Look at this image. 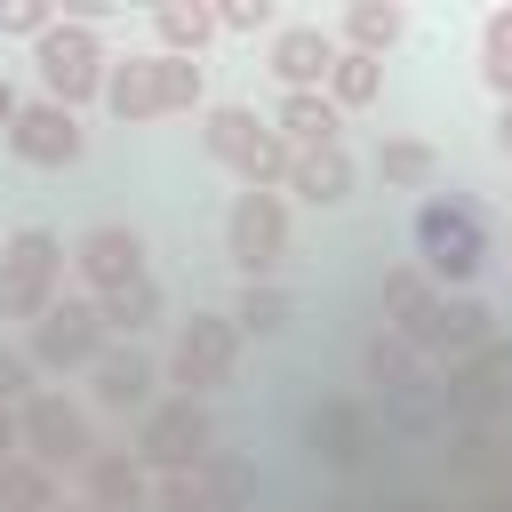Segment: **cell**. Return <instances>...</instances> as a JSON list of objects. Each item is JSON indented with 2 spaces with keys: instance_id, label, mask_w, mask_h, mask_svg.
<instances>
[{
  "instance_id": "obj_1",
  "label": "cell",
  "mask_w": 512,
  "mask_h": 512,
  "mask_svg": "<svg viewBox=\"0 0 512 512\" xmlns=\"http://www.w3.org/2000/svg\"><path fill=\"white\" fill-rule=\"evenodd\" d=\"M408 240H416V272L440 296H472V280L488 264V216L464 192H424L408 216Z\"/></svg>"
},
{
  "instance_id": "obj_2",
  "label": "cell",
  "mask_w": 512,
  "mask_h": 512,
  "mask_svg": "<svg viewBox=\"0 0 512 512\" xmlns=\"http://www.w3.org/2000/svg\"><path fill=\"white\" fill-rule=\"evenodd\" d=\"M200 152H208L240 192H280V184H288V160H296L256 104H208V112H200Z\"/></svg>"
},
{
  "instance_id": "obj_3",
  "label": "cell",
  "mask_w": 512,
  "mask_h": 512,
  "mask_svg": "<svg viewBox=\"0 0 512 512\" xmlns=\"http://www.w3.org/2000/svg\"><path fill=\"white\" fill-rule=\"evenodd\" d=\"M104 72H112V48H104V32H96V24L56 16V24L32 40V80H40V96H48V104H64V112L104 104Z\"/></svg>"
},
{
  "instance_id": "obj_4",
  "label": "cell",
  "mask_w": 512,
  "mask_h": 512,
  "mask_svg": "<svg viewBox=\"0 0 512 512\" xmlns=\"http://www.w3.org/2000/svg\"><path fill=\"white\" fill-rule=\"evenodd\" d=\"M64 272H72V256H64V240L48 232V224H16L8 240H0V320H40L56 296H64Z\"/></svg>"
},
{
  "instance_id": "obj_5",
  "label": "cell",
  "mask_w": 512,
  "mask_h": 512,
  "mask_svg": "<svg viewBox=\"0 0 512 512\" xmlns=\"http://www.w3.org/2000/svg\"><path fill=\"white\" fill-rule=\"evenodd\" d=\"M16 440H24V456H32L40 472H56V480H64V472L80 480L88 456H96V424H88V408L64 400V392H48V384L16 408Z\"/></svg>"
},
{
  "instance_id": "obj_6",
  "label": "cell",
  "mask_w": 512,
  "mask_h": 512,
  "mask_svg": "<svg viewBox=\"0 0 512 512\" xmlns=\"http://www.w3.org/2000/svg\"><path fill=\"white\" fill-rule=\"evenodd\" d=\"M240 328H232V312H192V320H176V344H168V384L184 392V400H208V392H224L232 376H240Z\"/></svg>"
},
{
  "instance_id": "obj_7",
  "label": "cell",
  "mask_w": 512,
  "mask_h": 512,
  "mask_svg": "<svg viewBox=\"0 0 512 512\" xmlns=\"http://www.w3.org/2000/svg\"><path fill=\"white\" fill-rule=\"evenodd\" d=\"M224 256L240 280H280L288 264V192H232L224 200Z\"/></svg>"
},
{
  "instance_id": "obj_8",
  "label": "cell",
  "mask_w": 512,
  "mask_h": 512,
  "mask_svg": "<svg viewBox=\"0 0 512 512\" xmlns=\"http://www.w3.org/2000/svg\"><path fill=\"white\" fill-rule=\"evenodd\" d=\"M216 448V424H208V400H184V392H168V400H152L144 416H136V464L160 480V472H192L200 456Z\"/></svg>"
},
{
  "instance_id": "obj_9",
  "label": "cell",
  "mask_w": 512,
  "mask_h": 512,
  "mask_svg": "<svg viewBox=\"0 0 512 512\" xmlns=\"http://www.w3.org/2000/svg\"><path fill=\"white\" fill-rule=\"evenodd\" d=\"M392 336H400L408 352H424V360H448V368H456L464 352H480V344L496 336V312H488L480 296H440V288H432V296H424Z\"/></svg>"
},
{
  "instance_id": "obj_10",
  "label": "cell",
  "mask_w": 512,
  "mask_h": 512,
  "mask_svg": "<svg viewBox=\"0 0 512 512\" xmlns=\"http://www.w3.org/2000/svg\"><path fill=\"white\" fill-rule=\"evenodd\" d=\"M72 280H80V296H112V288H136V280H152V240L136 232V224H120V216H104V224H88L72 248Z\"/></svg>"
},
{
  "instance_id": "obj_11",
  "label": "cell",
  "mask_w": 512,
  "mask_h": 512,
  "mask_svg": "<svg viewBox=\"0 0 512 512\" xmlns=\"http://www.w3.org/2000/svg\"><path fill=\"white\" fill-rule=\"evenodd\" d=\"M104 320H96V304L88 296H56L40 320H32V344H24V360L40 368V376H80V368H96L104 360Z\"/></svg>"
},
{
  "instance_id": "obj_12",
  "label": "cell",
  "mask_w": 512,
  "mask_h": 512,
  "mask_svg": "<svg viewBox=\"0 0 512 512\" xmlns=\"http://www.w3.org/2000/svg\"><path fill=\"white\" fill-rule=\"evenodd\" d=\"M456 424H496L504 408H512V336H488L480 352H464L448 376H440V392H432Z\"/></svg>"
},
{
  "instance_id": "obj_13",
  "label": "cell",
  "mask_w": 512,
  "mask_h": 512,
  "mask_svg": "<svg viewBox=\"0 0 512 512\" xmlns=\"http://www.w3.org/2000/svg\"><path fill=\"white\" fill-rule=\"evenodd\" d=\"M0 144H8L24 168H40V176H56V168H80V160H88V128H80V112H64V104H48V96H24Z\"/></svg>"
},
{
  "instance_id": "obj_14",
  "label": "cell",
  "mask_w": 512,
  "mask_h": 512,
  "mask_svg": "<svg viewBox=\"0 0 512 512\" xmlns=\"http://www.w3.org/2000/svg\"><path fill=\"white\" fill-rule=\"evenodd\" d=\"M96 112H112L120 128L176 120V112H168V56H152V48L112 56V72H104V104H96Z\"/></svg>"
},
{
  "instance_id": "obj_15",
  "label": "cell",
  "mask_w": 512,
  "mask_h": 512,
  "mask_svg": "<svg viewBox=\"0 0 512 512\" xmlns=\"http://www.w3.org/2000/svg\"><path fill=\"white\" fill-rule=\"evenodd\" d=\"M304 448H312L328 472H360V464H368V448H376L368 400H352V392H328V400H312V408H304Z\"/></svg>"
},
{
  "instance_id": "obj_16",
  "label": "cell",
  "mask_w": 512,
  "mask_h": 512,
  "mask_svg": "<svg viewBox=\"0 0 512 512\" xmlns=\"http://www.w3.org/2000/svg\"><path fill=\"white\" fill-rule=\"evenodd\" d=\"M264 64H272L280 96H312V88H328V72H336V32H328V24H280V32L264 40Z\"/></svg>"
},
{
  "instance_id": "obj_17",
  "label": "cell",
  "mask_w": 512,
  "mask_h": 512,
  "mask_svg": "<svg viewBox=\"0 0 512 512\" xmlns=\"http://www.w3.org/2000/svg\"><path fill=\"white\" fill-rule=\"evenodd\" d=\"M88 392H96L104 416H144V408L160 400V368H152L136 344H104V360L88 368Z\"/></svg>"
},
{
  "instance_id": "obj_18",
  "label": "cell",
  "mask_w": 512,
  "mask_h": 512,
  "mask_svg": "<svg viewBox=\"0 0 512 512\" xmlns=\"http://www.w3.org/2000/svg\"><path fill=\"white\" fill-rule=\"evenodd\" d=\"M360 376H368L384 400H432V392H440L432 360H424V352H408L392 328H376V336L360 344Z\"/></svg>"
},
{
  "instance_id": "obj_19",
  "label": "cell",
  "mask_w": 512,
  "mask_h": 512,
  "mask_svg": "<svg viewBox=\"0 0 512 512\" xmlns=\"http://www.w3.org/2000/svg\"><path fill=\"white\" fill-rule=\"evenodd\" d=\"M80 504L88 512H152V472L128 448H96L80 472Z\"/></svg>"
},
{
  "instance_id": "obj_20",
  "label": "cell",
  "mask_w": 512,
  "mask_h": 512,
  "mask_svg": "<svg viewBox=\"0 0 512 512\" xmlns=\"http://www.w3.org/2000/svg\"><path fill=\"white\" fill-rule=\"evenodd\" d=\"M328 32H336V48H352V56H376V64H384V56L416 32V16H408L400 0H352Z\"/></svg>"
},
{
  "instance_id": "obj_21",
  "label": "cell",
  "mask_w": 512,
  "mask_h": 512,
  "mask_svg": "<svg viewBox=\"0 0 512 512\" xmlns=\"http://www.w3.org/2000/svg\"><path fill=\"white\" fill-rule=\"evenodd\" d=\"M264 120H272V136H280L288 152H336V144H344V112H336L320 88H312V96H280Z\"/></svg>"
},
{
  "instance_id": "obj_22",
  "label": "cell",
  "mask_w": 512,
  "mask_h": 512,
  "mask_svg": "<svg viewBox=\"0 0 512 512\" xmlns=\"http://www.w3.org/2000/svg\"><path fill=\"white\" fill-rule=\"evenodd\" d=\"M352 184H360V160L336 144V152H296L288 160V200H304V208H344L352 200Z\"/></svg>"
},
{
  "instance_id": "obj_23",
  "label": "cell",
  "mask_w": 512,
  "mask_h": 512,
  "mask_svg": "<svg viewBox=\"0 0 512 512\" xmlns=\"http://www.w3.org/2000/svg\"><path fill=\"white\" fill-rule=\"evenodd\" d=\"M144 24H152V56H208L216 48V8L208 0H160Z\"/></svg>"
},
{
  "instance_id": "obj_24",
  "label": "cell",
  "mask_w": 512,
  "mask_h": 512,
  "mask_svg": "<svg viewBox=\"0 0 512 512\" xmlns=\"http://www.w3.org/2000/svg\"><path fill=\"white\" fill-rule=\"evenodd\" d=\"M88 304H96V320H104V336H112V344H136V336H152V328L168 320V288H160V280H136V288L88 296Z\"/></svg>"
},
{
  "instance_id": "obj_25",
  "label": "cell",
  "mask_w": 512,
  "mask_h": 512,
  "mask_svg": "<svg viewBox=\"0 0 512 512\" xmlns=\"http://www.w3.org/2000/svg\"><path fill=\"white\" fill-rule=\"evenodd\" d=\"M192 480H200V512H256V464H248V456L208 448V456L192 464Z\"/></svg>"
},
{
  "instance_id": "obj_26",
  "label": "cell",
  "mask_w": 512,
  "mask_h": 512,
  "mask_svg": "<svg viewBox=\"0 0 512 512\" xmlns=\"http://www.w3.org/2000/svg\"><path fill=\"white\" fill-rule=\"evenodd\" d=\"M376 176L392 192H440V152L424 136H376Z\"/></svg>"
},
{
  "instance_id": "obj_27",
  "label": "cell",
  "mask_w": 512,
  "mask_h": 512,
  "mask_svg": "<svg viewBox=\"0 0 512 512\" xmlns=\"http://www.w3.org/2000/svg\"><path fill=\"white\" fill-rule=\"evenodd\" d=\"M344 120L352 112H368V104H384V64L376 56H352V48H336V72H328V88H320Z\"/></svg>"
},
{
  "instance_id": "obj_28",
  "label": "cell",
  "mask_w": 512,
  "mask_h": 512,
  "mask_svg": "<svg viewBox=\"0 0 512 512\" xmlns=\"http://www.w3.org/2000/svg\"><path fill=\"white\" fill-rule=\"evenodd\" d=\"M288 320H296V296L280 280H240V296H232V328L240 336H280Z\"/></svg>"
},
{
  "instance_id": "obj_29",
  "label": "cell",
  "mask_w": 512,
  "mask_h": 512,
  "mask_svg": "<svg viewBox=\"0 0 512 512\" xmlns=\"http://www.w3.org/2000/svg\"><path fill=\"white\" fill-rule=\"evenodd\" d=\"M480 88L496 104H512V8H488L480 16Z\"/></svg>"
},
{
  "instance_id": "obj_30",
  "label": "cell",
  "mask_w": 512,
  "mask_h": 512,
  "mask_svg": "<svg viewBox=\"0 0 512 512\" xmlns=\"http://www.w3.org/2000/svg\"><path fill=\"white\" fill-rule=\"evenodd\" d=\"M56 472H40L32 456H16V464H0V512H56Z\"/></svg>"
},
{
  "instance_id": "obj_31",
  "label": "cell",
  "mask_w": 512,
  "mask_h": 512,
  "mask_svg": "<svg viewBox=\"0 0 512 512\" xmlns=\"http://www.w3.org/2000/svg\"><path fill=\"white\" fill-rule=\"evenodd\" d=\"M280 24H288V16H280L272 0H224V8H216V40H256V32L272 40Z\"/></svg>"
},
{
  "instance_id": "obj_32",
  "label": "cell",
  "mask_w": 512,
  "mask_h": 512,
  "mask_svg": "<svg viewBox=\"0 0 512 512\" xmlns=\"http://www.w3.org/2000/svg\"><path fill=\"white\" fill-rule=\"evenodd\" d=\"M424 296H432V280H424L416 264H400V272H384V280H376V312H384V328H400V320H408V312H416Z\"/></svg>"
},
{
  "instance_id": "obj_33",
  "label": "cell",
  "mask_w": 512,
  "mask_h": 512,
  "mask_svg": "<svg viewBox=\"0 0 512 512\" xmlns=\"http://www.w3.org/2000/svg\"><path fill=\"white\" fill-rule=\"evenodd\" d=\"M48 24H56V0H0V40H24L32 48Z\"/></svg>"
},
{
  "instance_id": "obj_34",
  "label": "cell",
  "mask_w": 512,
  "mask_h": 512,
  "mask_svg": "<svg viewBox=\"0 0 512 512\" xmlns=\"http://www.w3.org/2000/svg\"><path fill=\"white\" fill-rule=\"evenodd\" d=\"M32 376H40V368H32V360H24V352H8V344H0V408H24V400H32V392H40V384H32Z\"/></svg>"
},
{
  "instance_id": "obj_35",
  "label": "cell",
  "mask_w": 512,
  "mask_h": 512,
  "mask_svg": "<svg viewBox=\"0 0 512 512\" xmlns=\"http://www.w3.org/2000/svg\"><path fill=\"white\" fill-rule=\"evenodd\" d=\"M488 144L512 160V104H496V120H488Z\"/></svg>"
},
{
  "instance_id": "obj_36",
  "label": "cell",
  "mask_w": 512,
  "mask_h": 512,
  "mask_svg": "<svg viewBox=\"0 0 512 512\" xmlns=\"http://www.w3.org/2000/svg\"><path fill=\"white\" fill-rule=\"evenodd\" d=\"M24 456V440H16V408H0V464H16Z\"/></svg>"
},
{
  "instance_id": "obj_37",
  "label": "cell",
  "mask_w": 512,
  "mask_h": 512,
  "mask_svg": "<svg viewBox=\"0 0 512 512\" xmlns=\"http://www.w3.org/2000/svg\"><path fill=\"white\" fill-rule=\"evenodd\" d=\"M16 104H24V96H16V88H8V72H0V136H8V120H16Z\"/></svg>"
},
{
  "instance_id": "obj_38",
  "label": "cell",
  "mask_w": 512,
  "mask_h": 512,
  "mask_svg": "<svg viewBox=\"0 0 512 512\" xmlns=\"http://www.w3.org/2000/svg\"><path fill=\"white\" fill-rule=\"evenodd\" d=\"M56 512H88V504H80V496H56Z\"/></svg>"
}]
</instances>
